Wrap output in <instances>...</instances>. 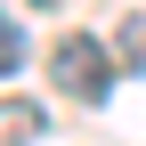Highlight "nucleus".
<instances>
[{
    "label": "nucleus",
    "instance_id": "f257e3e1",
    "mask_svg": "<svg viewBox=\"0 0 146 146\" xmlns=\"http://www.w3.org/2000/svg\"><path fill=\"white\" fill-rule=\"evenodd\" d=\"M49 81L73 89L81 106H106L114 98V49H106L98 33H65V41L49 49Z\"/></svg>",
    "mask_w": 146,
    "mask_h": 146
},
{
    "label": "nucleus",
    "instance_id": "f03ea898",
    "mask_svg": "<svg viewBox=\"0 0 146 146\" xmlns=\"http://www.w3.org/2000/svg\"><path fill=\"white\" fill-rule=\"evenodd\" d=\"M33 138H41V114L25 98H8V146H33Z\"/></svg>",
    "mask_w": 146,
    "mask_h": 146
},
{
    "label": "nucleus",
    "instance_id": "7ed1b4c3",
    "mask_svg": "<svg viewBox=\"0 0 146 146\" xmlns=\"http://www.w3.org/2000/svg\"><path fill=\"white\" fill-rule=\"evenodd\" d=\"M0 65H8V73H25V33H16V25H0Z\"/></svg>",
    "mask_w": 146,
    "mask_h": 146
},
{
    "label": "nucleus",
    "instance_id": "20e7f679",
    "mask_svg": "<svg viewBox=\"0 0 146 146\" xmlns=\"http://www.w3.org/2000/svg\"><path fill=\"white\" fill-rule=\"evenodd\" d=\"M33 8H57V0H33Z\"/></svg>",
    "mask_w": 146,
    "mask_h": 146
}]
</instances>
